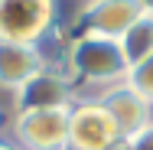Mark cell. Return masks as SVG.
Here are the masks:
<instances>
[{"label": "cell", "instance_id": "52a82bcc", "mask_svg": "<svg viewBox=\"0 0 153 150\" xmlns=\"http://www.w3.org/2000/svg\"><path fill=\"white\" fill-rule=\"evenodd\" d=\"M16 95V108L20 111H52V108H72V82L59 72H36Z\"/></svg>", "mask_w": 153, "mask_h": 150}, {"label": "cell", "instance_id": "9c48e42d", "mask_svg": "<svg viewBox=\"0 0 153 150\" xmlns=\"http://www.w3.org/2000/svg\"><path fill=\"white\" fill-rule=\"evenodd\" d=\"M117 46H121V52H124L127 69H134L137 62H143L147 56H153V13H143V16L117 39Z\"/></svg>", "mask_w": 153, "mask_h": 150}, {"label": "cell", "instance_id": "7a4b0ae2", "mask_svg": "<svg viewBox=\"0 0 153 150\" xmlns=\"http://www.w3.org/2000/svg\"><path fill=\"white\" fill-rule=\"evenodd\" d=\"M56 23V0H0V43L36 46Z\"/></svg>", "mask_w": 153, "mask_h": 150}, {"label": "cell", "instance_id": "7c38bea8", "mask_svg": "<svg viewBox=\"0 0 153 150\" xmlns=\"http://www.w3.org/2000/svg\"><path fill=\"white\" fill-rule=\"evenodd\" d=\"M137 3H140V10H143V13H153V0H137Z\"/></svg>", "mask_w": 153, "mask_h": 150}, {"label": "cell", "instance_id": "8fae6325", "mask_svg": "<svg viewBox=\"0 0 153 150\" xmlns=\"http://www.w3.org/2000/svg\"><path fill=\"white\" fill-rule=\"evenodd\" d=\"M127 147L130 150H153V121L143 131H137L134 137H127Z\"/></svg>", "mask_w": 153, "mask_h": 150}, {"label": "cell", "instance_id": "3957f363", "mask_svg": "<svg viewBox=\"0 0 153 150\" xmlns=\"http://www.w3.org/2000/svg\"><path fill=\"white\" fill-rule=\"evenodd\" d=\"M124 140L101 101H82L68 111V150H104Z\"/></svg>", "mask_w": 153, "mask_h": 150}, {"label": "cell", "instance_id": "6da1fadb", "mask_svg": "<svg viewBox=\"0 0 153 150\" xmlns=\"http://www.w3.org/2000/svg\"><path fill=\"white\" fill-rule=\"evenodd\" d=\"M68 72L82 82H91V85H121L127 82V62L124 52L117 46V39H104V36H75L68 43Z\"/></svg>", "mask_w": 153, "mask_h": 150}, {"label": "cell", "instance_id": "5b68a950", "mask_svg": "<svg viewBox=\"0 0 153 150\" xmlns=\"http://www.w3.org/2000/svg\"><path fill=\"white\" fill-rule=\"evenodd\" d=\"M140 16H143V10L137 0H91L78 20H82V30L88 36L121 39Z\"/></svg>", "mask_w": 153, "mask_h": 150}, {"label": "cell", "instance_id": "8992f818", "mask_svg": "<svg viewBox=\"0 0 153 150\" xmlns=\"http://www.w3.org/2000/svg\"><path fill=\"white\" fill-rule=\"evenodd\" d=\"M101 104H104V111L111 114V121L117 124V131H121L124 140L134 137L137 131H143V127L153 121V104L143 98V95H137L127 82L111 85V88L104 91Z\"/></svg>", "mask_w": 153, "mask_h": 150}, {"label": "cell", "instance_id": "ba28073f", "mask_svg": "<svg viewBox=\"0 0 153 150\" xmlns=\"http://www.w3.org/2000/svg\"><path fill=\"white\" fill-rule=\"evenodd\" d=\"M46 69V59L36 46L23 43H0V85L10 91L23 88L36 72Z\"/></svg>", "mask_w": 153, "mask_h": 150}, {"label": "cell", "instance_id": "5bb4252c", "mask_svg": "<svg viewBox=\"0 0 153 150\" xmlns=\"http://www.w3.org/2000/svg\"><path fill=\"white\" fill-rule=\"evenodd\" d=\"M0 150H13V147H10V144H3V140H0Z\"/></svg>", "mask_w": 153, "mask_h": 150}, {"label": "cell", "instance_id": "4fadbf2b", "mask_svg": "<svg viewBox=\"0 0 153 150\" xmlns=\"http://www.w3.org/2000/svg\"><path fill=\"white\" fill-rule=\"evenodd\" d=\"M104 150H130V147H127V140H117V144H111V147H104Z\"/></svg>", "mask_w": 153, "mask_h": 150}, {"label": "cell", "instance_id": "277c9868", "mask_svg": "<svg viewBox=\"0 0 153 150\" xmlns=\"http://www.w3.org/2000/svg\"><path fill=\"white\" fill-rule=\"evenodd\" d=\"M68 111H20L13 121V134L26 150H68Z\"/></svg>", "mask_w": 153, "mask_h": 150}, {"label": "cell", "instance_id": "30bf717a", "mask_svg": "<svg viewBox=\"0 0 153 150\" xmlns=\"http://www.w3.org/2000/svg\"><path fill=\"white\" fill-rule=\"evenodd\" d=\"M127 85L153 104V56H147L143 62H137V65L127 72Z\"/></svg>", "mask_w": 153, "mask_h": 150}]
</instances>
